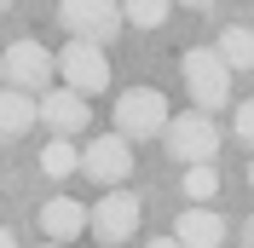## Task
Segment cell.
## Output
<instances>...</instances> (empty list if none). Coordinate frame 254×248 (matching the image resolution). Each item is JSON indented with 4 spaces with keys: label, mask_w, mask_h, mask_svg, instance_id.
I'll list each match as a JSON object with an SVG mask.
<instances>
[{
    "label": "cell",
    "mask_w": 254,
    "mask_h": 248,
    "mask_svg": "<svg viewBox=\"0 0 254 248\" xmlns=\"http://www.w3.org/2000/svg\"><path fill=\"white\" fill-rule=\"evenodd\" d=\"M179 69H185V87H190V110L231 104V63L220 58V47H190L179 58Z\"/></svg>",
    "instance_id": "6da1fadb"
},
{
    "label": "cell",
    "mask_w": 254,
    "mask_h": 248,
    "mask_svg": "<svg viewBox=\"0 0 254 248\" xmlns=\"http://www.w3.org/2000/svg\"><path fill=\"white\" fill-rule=\"evenodd\" d=\"M168 98L156 93V87H133V93L116 98V133H122L127 144L133 139H156V133H168Z\"/></svg>",
    "instance_id": "7a4b0ae2"
},
{
    "label": "cell",
    "mask_w": 254,
    "mask_h": 248,
    "mask_svg": "<svg viewBox=\"0 0 254 248\" xmlns=\"http://www.w3.org/2000/svg\"><path fill=\"white\" fill-rule=\"evenodd\" d=\"M58 23L69 41H110L116 29H122V0H58Z\"/></svg>",
    "instance_id": "3957f363"
},
{
    "label": "cell",
    "mask_w": 254,
    "mask_h": 248,
    "mask_svg": "<svg viewBox=\"0 0 254 248\" xmlns=\"http://www.w3.org/2000/svg\"><path fill=\"white\" fill-rule=\"evenodd\" d=\"M0 69H6V87L41 98L52 87V75H58V58H52L41 41H12V47L0 52Z\"/></svg>",
    "instance_id": "277c9868"
},
{
    "label": "cell",
    "mask_w": 254,
    "mask_h": 248,
    "mask_svg": "<svg viewBox=\"0 0 254 248\" xmlns=\"http://www.w3.org/2000/svg\"><path fill=\"white\" fill-rule=\"evenodd\" d=\"M58 75H64V87L81 93V98H87V93H104V87H110V58H104L98 41H64Z\"/></svg>",
    "instance_id": "5b68a950"
},
{
    "label": "cell",
    "mask_w": 254,
    "mask_h": 248,
    "mask_svg": "<svg viewBox=\"0 0 254 248\" xmlns=\"http://www.w3.org/2000/svg\"><path fill=\"white\" fill-rule=\"evenodd\" d=\"M168 156H179V162H214V150H220V127L208 122V110H185V116H174L168 122Z\"/></svg>",
    "instance_id": "8992f818"
},
{
    "label": "cell",
    "mask_w": 254,
    "mask_h": 248,
    "mask_svg": "<svg viewBox=\"0 0 254 248\" xmlns=\"http://www.w3.org/2000/svg\"><path fill=\"white\" fill-rule=\"evenodd\" d=\"M81 173H87L98 190H116L127 173H133V144H127L122 133H98V139L81 150Z\"/></svg>",
    "instance_id": "52a82bcc"
},
{
    "label": "cell",
    "mask_w": 254,
    "mask_h": 248,
    "mask_svg": "<svg viewBox=\"0 0 254 248\" xmlns=\"http://www.w3.org/2000/svg\"><path fill=\"white\" fill-rule=\"evenodd\" d=\"M87 231H93L104 248L127 243V237L139 231V196H133V190H122V185L104 190V196H98V208H93V225H87Z\"/></svg>",
    "instance_id": "ba28073f"
},
{
    "label": "cell",
    "mask_w": 254,
    "mask_h": 248,
    "mask_svg": "<svg viewBox=\"0 0 254 248\" xmlns=\"http://www.w3.org/2000/svg\"><path fill=\"white\" fill-rule=\"evenodd\" d=\"M87 225H93V208H81L75 196H52L47 208H41V231H47V243H75Z\"/></svg>",
    "instance_id": "9c48e42d"
},
{
    "label": "cell",
    "mask_w": 254,
    "mask_h": 248,
    "mask_svg": "<svg viewBox=\"0 0 254 248\" xmlns=\"http://www.w3.org/2000/svg\"><path fill=\"white\" fill-rule=\"evenodd\" d=\"M41 122H47L58 139H69L75 127H87V98L69 93V87H47V93H41Z\"/></svg>",
    "instance_id": "30bf717a"
},
{
    "label": "cell",
    "mask_w": 254,
    "mask_h": 248,
    "mask_svg": "<svg viewBox=\"0 0 254 248\" xmlns=\"http://www.w3.org/2000/svg\"><path fill=\"white\" fill-rule=\"evenodd\" d=\"M174 237H179L185 248H220V243H225V219L214 214L208 202H190L185 214L174 219Z\"/></svg>",
    "instance_id": "8fae6325"
},
{
    "label": "cell",
    "mask_w": 254,
    "mask_h": 248,
    "mask_svg": "<svg viewBox=\"0 0 254 248\" xmlns=\"http://www.w3.org/2000/svg\"><path fill=\"white\" fill-rule=\"evenodd\" d=\"M35 122H41V98L17 93V87H0V139H23Z\"/></svg>",
    "instance_id": "7c38bea8"
},
{
    "label": "cell",
    "mask_w": 254,
    "mask_h": 248,
    "mask_svg": "<svg viewBox=\"0 0 254 248\" xmlns=\"http://www.w3.org/2000/svg\"><path fill=\"white\" fill-rule=\"evenodd\" d=\"M220 58L231 63V75H237V69H254V23L220 29Z\"/></svg>",
    "instance_id": "4fadbf2b"
},
{
    "label": "cell",
    "mask_w": 254,
    "mask_h": 248,
    "mask_svg": "<svg viewBox=\"0 0 254 248\" xmlns=\"http://www.w3.org/2000/svg\"><path fill=\"white\" fill-rule=\"evenodd\" d=\"M41 173H47V179H69V173H81V150L69 139H52L47 150H41Z\"/></svg>",
    "instance_id": "5bb4252c"
},
{
    "label": "cell",
    "mask_w": 254,
    "mask_h": 248,
    "mask_svg": "<svg viewBox=\"0 0 254 248\" xmlns=\"http://www.w3.org/2000/svg\"><path fill=\"white\" fill-rule=\"evenodd\" d=\"M179 185H185L190 202H214V190H220V173H214V162H190L185 173H179Z\"/></svg>",
    "instance_id": "9a60e30c"
},
{
    "label": "cell",
    "mask_w": 254,
    "mask_h": 248,
    "mask_svg": "<svg viewBox=\"0 0 254 248\" xmlns=\"http://www.w3.org/2000/svg\"><path fill=\"white\" fill-rule=\"evenodd\" d=\"M168 6H174V0H122V17L133 29H162V23H168Z\"/></svg>",
    "instance_id": "2e32d148"
},
{
    "label": "cell",
    "mask_w": 254,
    "mask_h": 248,
    "mask_svg": "<svg viewBox=\"0 0 254 248\" xmlns=\"http://www.w3.org/2000/svg\"><path fill=\"white\" fill-rule=\"evenodd\" d=\"M237 139L254 150V98H243V104H237Z\"/></svg>",
    "instance_id": "e0dca14e"
},
{
    "label": "cell",
    "mask_w": 254,
    "mask_h": 248,
    "mask_svg": "<svg viewBox=\"0 0 254 248\" xmlns=\"http://www.w3.org/2000/svg\"><path fill=\"white\" fill-rule=\"evenodd\" d=\"M243 248H254V214L243 219Z\"/></svg>",
    "instance_id": "ac0fdd59"
},
{
    "label": "cell",
    "mask_w": 254,
    "mask_h": 248,
    "mask_svg": "<svg viewBox=\"0 0 254 248\" xmlns=\"http://www.w3.org/2000/svg\"><path fill=\"white\" fill-rule=\"evenodd\" d=\"M150 248H185V243H179V237H156Z\"/></svg>",
    "instance_id": "d6986e66"
},
{
    "label": "cell",
    "mask_w": 254,
    "mask_h": 248,
    "mask_svg": "<svg viewBox=\"0 0 254 248\" xmlns=\"http://www.w3.org/2000/svg\"><path fill=\"white\" fill-rule=\"evenodd\" d=\"M0 248H17V237H12V231H6V225H0Z\"/></svg>",
    "instance_id": "ffe728a7"
},
{
    "label": "cell",
    "mask_w": 254,
    "mask_h": 248,
    "mask_svg": "<svg viewBox=\"0 0 254 248\" xmlns=\"http://www.w3.org/2000/svg\"><path fill=\"white\" fill-rule=\"evenodd\" d=\"M174 6H208V0H174Z\"/></svg>",
    "instance_id": "44dd1931"
},
{
    "label": "cell",
    "mask_w": 254,
    "mask_h": 248,
    "mask_svg": "<svg viewBox=\"0 0 254 248\" xmlns=\"http://www.w3.org/2000/svg\"><path fill=\"white\" fill-rule=\"evenodd\" d=\"M249 185H254V162H249Z\"/></svg>",
    "instance_id": "7402d4cb"
},
{
    "label": "cell",
    "mask_w": 254,
    "mask_h": 248,
    "mask_svg": "<svg viewBox=\"0 0 254 248\" xmlns=\"http://www.w3.org/2000/svg\"><path fill=\"white\" fill-rule=\"evenodd\" d=\"M47 248H64V243H47Z\"/></svg>",
    "instance_id": "603a6c76"
},
{
    "label": "cell",
    "mask_w": 254,
    "mask_h": 248,
    "mask_svg": "<svg viewBox=\"0 0 254 248\" xmlns=\"http://www.w3.org/2000/svg\"><path fill=\"white\" fill-rule=\"evenodd\" d=\"M0 12H6V0H0Z\"/></svg>",
    "instance_id": "cb8c5ba5"
},
{
    "label": "cell",
    "mask_w": 254,
    "mask_h": 248,
    "mask_svg": "<svg viewBox=\"0 0 254 248\" xmlns=\"http://www.w3.org/2000/svg\"><path fill=\"white\" fill-rule=\"evenodd\" d=\"M0 81H6V69H0Z\"/></svg>",
    "instance_id": "d4e9b609"
}]
</instances>
